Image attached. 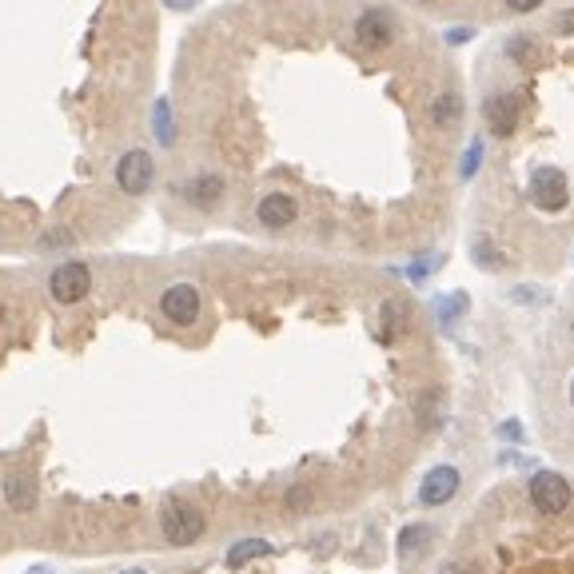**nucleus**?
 Masks as SVG:
<instances>
[{
	"label": "nucleus",
	"mask_w": 574,
	"mask_h": 574,
	"mask_svg": "<svg viewBox=\"0 0 574 574\" xmlns=\"http://www.w3.org/2000/svg\"><path fill=\"white\" fill-rule=\"evenodd\" d=\"M571 403H574V383H571Z\"/></svg>",
	"instance_id": "18"
},
{
	"label": "nucleus",
	"mask_w": 574,
	"mask_h": 574,
	"mask_svg": "<svg viewBox=\"0 0 574 574\" xmlns=\"http://www.w3.org/2000/svg\"><path fill=\"white\" fill-rule=\"evenodd\" d=\"M355 40H359V48L379 52V48H387V44L395 40V20H391L383 8H367V12L355 20Z\"/></svg>",
	"instance_id": "7"
},
{
	"label": "nucleus",
	"mask_w": 574,
	"mask_h": 574,
	"mask_svg": "<svg viewBox=\"0 0 574 574\" xmlns=\"http://www.w3.org/2000/svg\"><path fill=\"white\" fill-rule=\"evenodd\" d=\"M427 539H431V531H427V527H407V531L399 535V551H403V555H411V551H419Z\"/></svg>",
	"instance_id": "15"
},
{
	"label": "nucleus",
	"mask_w": 574,
	"mask_h": 574,
	"mask_svg": "<svg viewBox=\"0 0 574 574\" xmlns=\"http://www.w3.org/2000/svg\"><path fill=\"white\" fill-rule=\"evenodd\" d=\"M431 116H435V124H439V128H455V124H459V116H463V100H459L455 92H443V96L435 100Z\"/></svg>",
	"instance_id": "14"
},
{
	"label": "nucleus",
	"mask_w": 574,
	"mask_h": 574,
	"mask_svg": "<svg viewBox=\"0 0 574 574\" xmlns=\"http://www.w3.org/2000/svg\"><path fill=\"white\" fill-rule=\"evenodd\" d=\"M531 200L543 208V212H559L567 208L571 200V188H567V176L559 168H539L535 180H531Z\"/></svg>",
	"instance_id": "6"
},
{
	"label": "nucleus",
	"mask_w": 574,
	"mask_h": 574,
	"mask_svg": "<svg viewBox=\"0 0 574 574\" xmlns=\"http://www.w3.org/2000/svg\"><path fill=\"white\" fill-rule=\"evenodd\" d=\"M152 184H156V160H152V152L128 148L116 160V188L124 196H144V192H152Z\"/></svg>",
	"instance_id": "2"
},
{
	"label": "nucleus",
	"mask_w": 574,
	"mask_h": 574,
	"mask_svg": "<svg viewBox=\"0 0 574 574\" xmlns=\"http://www.w3.org/2000/svg\"><path fill=\"white\" fill-rule=\"evenodd\" d=\"M124 574H144V571H124Z\"/></svg>",
	"instance_id": "17"
},
{
	"label": "nucleus",
	"mask_w": 574,
	"mask_h": 574,
	"mask_svg": "<svg viewBox=\"0 0 574 574\" xmlns=\"http://www.w3.org/2000/svg\"><path fill=\"white\" fill-rule=\"evenodd\" d=\"M455 491H459V471H455V467H435V471L423 479L419 499H423L427 507H443L447 499H455Z\"/></svg>",
	"instance_id": "10"
},
{
	"label": "nucleus",
	"mask_w": 574,
	"mask_h": 574,
	"mask_svg": "<svg viewBox=\"0 0 574 574\" xmlns=\"http://www.w3.org/2000/svg\"><path fill=\"white\" fill-rule=\"evenodd\" d=\"M160 311H164V319H168V323H176V327H192V323L200 319V291H196L192 284L164 287V295H160Z\"/></svg>",
	"instance_id": "5"
},
{
	"label": "nucleus",
	"mask_w": 574,
	"mask_h": 574,
	"mask_svg": "<svg viewBox=\"0 0 574 574\" xmlns=\"http://www.w3.org/2000/svg\"><path fill=\"white\" fill-rule=\"evenodd\" d=\"M503 4H507L511 12H535V8L543 4V0H503Z\"/></svg>",
	"instance_id": "16"
},
{
	"label": "nucleus",
	"mask_w": 574,
	"mask_h": 574,
	"mask_svg": "<svg viewBox=\"0 0 574 574\" xmlns=\"http://www.w3.org/2000/svg\"><path fill=\"white\" fill-rule=\"evenodd\" d=\"M160 527H164V539L172 547H192L200 535H204V511L188 499H168L164 511H160Z\"/></svg>",
	"instance_id": "1"
},
{
	"label": "nucleus",
	"mask_w": 574,
	"mask_h": 574,
	"mask_svg": "<svg viewBox=\"0 0 574 574\" xmlns=\"http://www.w3.org/2000/svg\"><path fill=\"white\" fill-rule=\"evenodd\" d=\"M4 499H8L12 511H32V503H36L32 479H28V475H8V479H4Z\"/></svg>",
	"instance_id": "12"
},
{
	"label": "nucleus",
	"mask_w": 574,
	"mask_h": 574,
	"mask_svg": "<svg viewBox=\"0 0 574 574\" xmlns=\"http://www.w3.org/2000/svg\"><path fill=\"white\" fill-rule=\"evenodd\" d=\"M487 124H491V132L499 136V140H507L511 132H515V124H519V104H515V96H491L487 100Z\"/></svg>",
	"instance_id": "11"
},
{
	"label": "nucleus",
	"mask_w": 574,
	"mask_h": 574,
	"mask_svg": "<svg viewBox=\"0 0 574 574\" xmlns=\"http://www.w3.org/2000/svg\"><path fill=\"white\" fill-rule=\"evenodd\" d=\"M295 216H299V204H295L287 192H268V196H260V204H256V220H260L264 228H272V232H284L287 224H295Z\"/></svg>",
	"instance_id": "9"
},
{
	"label": "nucleus",
	"mask_w": 574,
	"mask_h": 574,
	"mask_svg": "<svg viewBox=\"0 0 574 574\" xmlns=\"http://www.w3.org/2000/svg\"><path fill=\"white\" fill-rule=\"evenodd\" d=\"M224 196H228V184H224V176H216V172H200V176H192V180L184 184V200H188L192 208H200V212H216V208L224 204Z\"/></svg>",
	"instance_id": "8"
},
{
	"label": "nucleus",
	"mask_w": 574,
	"mask_h": 574,
	"mask_svg": "<svg viewBox=\"0 0 574 574\" xmlns=\"http://www.w3.org/2000/svg\"><path fill=\"white\" fill-rule=\"evenodd\" d=\"M531 503L543 515H563L571 507V483L563 475H555V471H539L531 479Z\"/></svg>",
	"instance_id": "4"
},
{
	"label": "nucleus",
	"mask_w": 574,
	"mask_h": 574,
	"mask_svg": "<svg viewBox=\"0 0 574 574\" xmlns=\"http://www.w3.org/2000/svg\"><path fill=\"white\" fill-rule=\"evenodd\" d=\"M88 291H92V272H88L84 260H64V264L52 268V276H48V295H52L56 303L72 307V303L88 299Z\"/></svg>",
	"instance_id": "3"
},
{
	"label": "nucleus",
	"mask_w": 574,
	"mask_h": 574,
	"mask_svg": "<svg viewBox=\"0 0 574 574\" xmlns=\"http://www.w3.org/2000/svg\"><path fill=\"white\" fill-rule=\"evenodd\" d=\"M264 555H272V543H264V539H244V543H236V547L228 551V567L240 571V567H248L252 559H264Z\"/></svg>",
	"instance_id": "13"
}]
</instances>
